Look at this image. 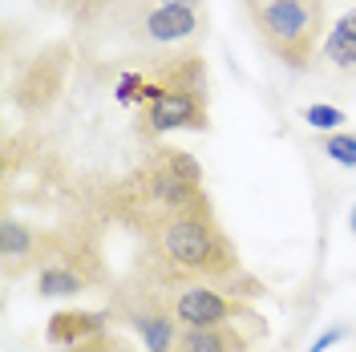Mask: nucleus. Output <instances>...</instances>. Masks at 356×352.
Instances as JSON below:
<instances>
[{
  "label": "nucleus",
  "instance_id": "obj_11",
  "mask_svg": "<svg viewBox=\"0 0 356 352\" xmlns=\"http://www.w3.org/2000/svg\"><path fill=\"white\" fill-rule=\"evenodd\" d=\"M316 69L328 77H340V81H356V8H348L328 29V37L320 45V57H316Z\"/></svg>",
  "mask_w": 356,
  "mask_h": 352
},
{
  "label": "nucleus",
  "instance_id": "obj_8",
  "mask_svg": "<svg viewBox=\"0 0 356 352\" xmlns=\"http://www.w3.org/2000/svg\"><path fill=\"white\" fill-rule=\"evenodd\" d=\"M69 65H73V49L69 45L61 41L44 45L41 53L33 61H24V69L13 77V86H8L13 106L24 113H44L61 97V89L69 81Z\"/></svg>",
  "mask_w": 356,
  "mask_h": 352
},
{
  "label": "nucleus",
  "instance_id": "obj_10",
  "mask_svg": "<svg viewBox=\"0 0 356 352\" xmlns=\"http://www.w3.org/2000/svg\"><path fill=\"white\" fill-rule=\"evenodd\" d=\"M53 255V227H33L13 215L0 223V267L4 280H21L29 271H41Z\"/></svg>",
  "mask_w": 356,
  "mask_h": 352
},
{
  "label": "nucleus",
  "instance_id": "obj_9",
  "mask_svg": "<svg viewBox=\"0 0 356 352\" xmlns=\"http://www.w3.org/2000/svg\"><path fill=\"white\" fill-rule=\"evenodd\" d=\"M170 304L182 328H215V324H255L264 328V316L247 304L243 296H231L211 284L170 287Z\"/></svg>",
  "mask_w": 356,
  "mask_h": 352
},
{
  "label": "nucleus",
  "instance_id": "obj_7",
  "mask_svg": "<svg viewBox=\"0 0 356 352\" xmlns=\"http://www.w3.org/2000/svg\"><path fill=\"white\" fill-rule=\"evenodd\" d=\"M106 316H110V324L138 332L146 352H175V340L182 332L175 304H170V287H162L150 275H138V271H130L122 284H113L110 300H106Z\"/></svg>",
  "mask_w": 356,
  "mask_h": 352
},
{
  "label": "nucleus",
  "instance_id": "obj_5",
  "mask_svg": "<svg viewBox=\"0 0 356 352\" xmlns=\"http://www.w3.org/2000/svg\"><path fill=\"white\" fill-rule=\"evenodd\" d=\"M102 215L89 207L77 219L53 227V255L37 271V296H81L89 287L110 284L106 247H102Z\"/></svg>",
  "mask_w": 356,
  "mask_h": 352
},
{
  "label": "nucleus",
  "instance_id": "obj_15",
  "mask_svg": "<svg viewBox=\"0 0 356 352\" xmlns=\"http://www.w3.org/2000/svg\"><path fill=\"white\" fill-rule=\"evenodd\" d=\"M316 146L332 158V162H340V166H356V134L324 130V134H316Z\"/></svg>",
  "mask_w": 356,
  "mask_h": 352
},
{
  "label": "nucleus",
  "instance_id": "obj_13",
  "mask_svg": "<svg viewBox=\"0 0 356 352\" xmlns=\"http://www.w3.org/2000/svg\"><path fill=\"white\" fill-rule=\"evenodd\" d=\"M175 352H251V340L239 324H215V328H182Z\"/></svg>",
  "mask_w": 356,
  "mask_h": 352
},
{
  "label": "nucleus",
  "instance_id": "obj_19",
  "mask_svg": "<svg viewBox=\"0 0 356 352\" xmlns=\"http://www.w3.org/2000/svg\"><path fill=\"white\" fill-rule=\"evenodd\" d=\"M348 227H353V235H356V207L348 211Z\"/></svg>",
  "mask_w": 356,
  "mask_h": 352
},
{
  "label": "nucleus",
  "instance_id": "obj_14",
  "mask_svg": "<svg viewBox=\"0 0 356 352\" xmlns=\"http://www.w3.org/2000/svg\"><path fill=\"white\" fill-rule=\"evenodd\" d=\"M49 8H57L77 33H97L122 8V0H44Z\"/></svg>",
  "mask_w": 356,
  "mask_h": 352
},
{
  "label": "nucleus",
  "instance_id": "obj_20",
  "mask_svg": "<svg viewBox=\"0 0 356 352\" xmlns=\"http://www.w3.org/2000/svg\"><path fill=\"white\" fill-rule=\"evenodd\" d=\"M57 352H81V349H57Z\"/></svg>",
  "mask_w": 356,
  "mask_h": 352
},
{
  "label": "nucleus",
  "instance_id": "obj_3",
  "mask_svg": "<svg viewBox=\"0 0 356 352\" xmlns=\"http://www.w3.org/2000/svg\"><path fill=\"white\" fill-rule=\"evenodd\" d=\"M130 65L142 69V106L138 134L162 138L170 130H211V81L199 49H158L142 53Z\"/></svg>",
  "mask_w": 356,
  "mask_h": 352
},
{
  "label": "nucleus",
  "instance_id": "obj_6",
  "mask_svg": "<svg viewBox=\"0 0 356 352\" xmlns=\"http://www.w3.org/2000/svg\"><path fill=\"white\" fill-rule=\"evenodd\" d=\"M207 24V0H122V8L102 29L122 33L142 53H158L199 41Z\"/></svg>",
  "mask_w": 356,
  "mask_h": 352
},
{
  "label": "nucleus",
  "instance_id": "obj_12",
  "mask_svg": "<svg viewBox=\"0 0 356 352\" xmlns=\"http://www.w3.org/2000/svg\"><path fill=\"white\" fill-rule=\"evenodd\" d=\"M110 328V316L106 308L102 312H89V308H61L49 316V324H44V336H49V344L53 349H77V344H86L93 340L97 332Z\"/></svg>",
  "mask_w": 356,
  "mask_h": 352
},
{
  "label": "nucleus",
  "instance_id": "obj_2",
  "mask_svg": "<svg viewBox=\"0 0 356 352\" xmlns=\"http://www.w3.org/2000/svg\"><path fill=\"white\" fill-rule=\"evenodd\" d=\"M130 271L150 275L162 287L211 284V287L231 291V296H243V300L264 291V284L243 271L231 235L215 219V207L211 211H195V215H182V219L166 223L162 231L138 239Z\"/></svg>",
  "mask_w": 356,
  "mask_h": 352
},
{
  "label": "nucleus",
  "instance_id": "obj_1",
  "mask_svg": "<svg viewBox=\"0 0 356 352\" xmlns=\"http://www.w3.org/2000/svg\"><path fill=\"white\" fill-rule=\"evenodd\" d=\"M215 202L202 191V166L191 150L178 146H154L134 170L106 182L93 195V211L106 223H118L134 231L138 239L162 231L166 223L211 211Z\"/></svg>",
  "mask_w": 356,
  "mask_h": 352
},
{
  "label": "nucleus",
  "instance_id": "obj_17",
  "mask_svg": "<svg viewBox=\"0 0 356 352\" xmlns=\"http://www.w3.org/2000/svg\"><path fill=\"white\" fill-rule=\"evenodd\" d=\"M77 349L81 352H138L130 344V340H126V336H122V332H97V336H93V340H86V344H77Z\"/></svg>",
  "mask_w": 356,
  "mask_h": 352
},
{
  "label": "nucleus",
  "instance_id": "obj_18",
  "mask_svg": "<svg viewBox=\"0 0 356 352\" xmlns=\"http://www.w3.org/2000/svg\"><path fill=\"white\" fill-rule=\"evenodd\" d=\"M348 336H353V332L344 328V324H332L328 332H320V336L312 340V344H308V352H328L332 344H340V340H348Z\"/></svg>",
  "mask_w": 356,
  "mask_h": 352
},
{
  "label": "nucleus",
  "instance_id": "obj_16",
  "mask_svg": "<svg viewBox=\"0 0 356 352\" xmlns=\"http://www.w3.org/2000/svg\"><path fill=\"white\" fill-rule=\"evenodd\" d=\"M300 118L308 122L312 130H340V126H344V110H336V106H320V102H316V106H304Z\"/></svg>",
  "mask_w": 356,
  "mask_h": 352
},
{
  "label": "nucleus",
  "instance_id": "obj_4",
  "mask_svg": "<svg viewBox=\"0 0 356 352\" xmlns=\"http://www.w3.org/2000/svg\"><path fill=\"white\" fill-rule=\"evenodd\" d=\"M255 41L291 73L316 69L328 37V0H239Z\"/></svg>",
  "mask_w": 356,
  "mask_h": 352
}]
</instances>
